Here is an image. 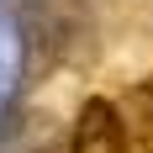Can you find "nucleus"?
I'll use <instances>...</instances> for the list:
<instances>
[{
  "mask_svg": "<svg viewBox=\"0 0 153 153\" xmlns=\"http://www.w3.org/2000/svg\"><path fill=\"white\" fill-rule=\"evenodd\" d=\"M69 153H132V137L122 127V111L106 95H90L74 116V137H69Z\"/></svg>",
  "mask_w": 153,
  "mask_h": 153,
  "instance_id": "nucleus-1",
  "label": "nucleus"
},
{
  "mask_svg": "<svg viewBox=\"0 0 153 153\" xmlns=\"http://www.w3.org/2000/svg\"><path fill=\"white\" fill-rule=\"evenodd\" d=\"M116 111H122V106H116ZM122 127H127V137H132V148H137V153H153V74L137 79V85L127 90Z\"/></svg>",
  "mask_w": 153,
  "mask_h": 153,
  "instance_id": "nucleus-2",
  "label": "nucleus"
}]
</instances>
